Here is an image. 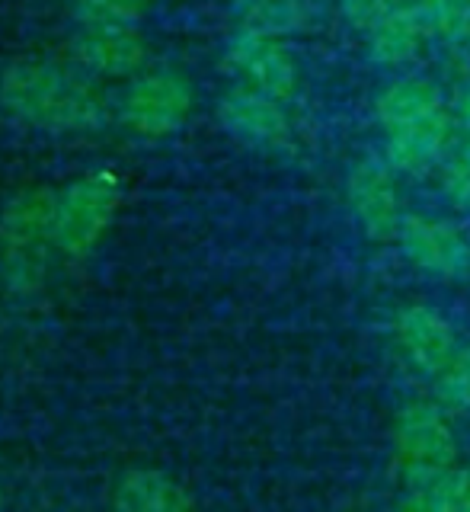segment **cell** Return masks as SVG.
Segmentation results:
<instances>
[{
    "mask_svg": "<svg viewBox=\"0 0 470 512\" xmlns=\"http://www.w3.org/2000/svg\"><path fill=\"white\" fill-rule=\"evenodd\" d=\"M336 4H339V13H343V20L365 36L371 26L384 20L391 10H397L403 0H336Z\"/></svg>",
    "mask_w": 470,
    "mask_h": 512,
    "instance_id": "cell-21",
    "label": "cell"
},
{
    "mask_svg": "<svg viewBox=\"0 0 470 512\" xmlns=\"http://www.w3.org/2000/svg\"><path fill=\"white\" fill-rule=\"evenodd\" d=\"M432 397L451 413L470 410V343H461L448 365L432 378Z\"/></svg>",
    "mask_w": 470,
    "mask_h": 512,
    "instance_id": "cell-18",
    "label": "cell"
},
{
    "mask_svg": "<svg viewBox=\"0 0 470 512\" xmlns=\"http://www.w3.org/2000/svg\"><path fill=\"white\" fill-rule=\"evenodd\" d=\"M151 0H77L80 26H138Z\"/></svg>",
    "mask_w": 470,
    "mask_h": 512,
    "instance_id": "cell-19",
    "label": "cell"
},
{
    "mask_svg": "<svg viewBox=\"0 0 470 512\" xmlns=\"http://www.w3.org/2000/svg\"><path fill=\"white\" fill-rule=\"evenodd\" d=\"M0 103L42 132H93L106 122V103L84 74L52 61H16L0 77Z\"/></svg>",
    "mask_w": 470,
    "mask_h": 512,
    "instance_id": "cell-1",
    "label": "cell"
},
{
    "mask_svg": "<svg viewBox=\"0 0 470 512\" xmlns=\"http://www.w3.org/2000/svg\"><path fill=\"white\" fill-rule=\"evenodd\" d=\"M442 109H448L445 93L439 90V84H432L429 77L419 74H403L391 84H384L375 96V119L381 132H394V128L435 116Z\"/></svg>",
    "mask_w": 470,
    "mask_h": 512,
    "instance_id": "cell-15",
    "label": "cell"
},
{
    "mask_svg": "<svg viewBox=\"0 0 470 512\" xmlns=\"http://www.w3.org/2000/svg\"><path fill=\"white\" fill-rule=\"evenodd\" d=\"M7 506V490H4V480H0V512H4Z\"/></svg>",
    "mask_w": 470,
    "mask_h": 512,
    "instance_id": "cell-24",
    "label": "cell"
},
{
    "mask_svg": "<svg viewBox=\"0 0 470 512\" xmlns=\"http://www.w3.org/2000/svg\"><path fill=\"white\" fill-rule=\"evenodd\" d=\"M346 205L371 240H397L407 218L400 196V173L384 157H362L346 173Z\"/></svg>",
    "mask_w": 470,
    "mask_h": 512,
    "instance_id": "cell-5",
    "label": "cell"
},
{
    "mask_svg": "<svg viewBox=\"0 0 470 512\" xmlns=\"http://www.w3.org/2000/svg\"><path fill=\"white\" fill-rule=\"evenodd\" d=\"M391 464L407 487L458 468V432L439 400H410L391 426Z\"/></svg>",
    "mask_w": 470,
    "mask_h": 512,
    "instance_id": "cell-2",
    "label": "cell"
},
{
    "mask_svg": "<svg viewBox=\"0 0 470 512\" xmlns=\"http://www.w3.org/2000/svg\"><path fill=\"white\" fill-rule=\"evenodd\" d=\"M397 247L407 263L432 279L470 276V234L461 224L435 215H407L400 224Z\"/></svg>",
    "mask_w": 470,
    "mask_h": 512,
    "instance_id": "cell-8",
    "label": "cell"
},
{
    "mask_svg": "<svg viewBox=\"0 0 470 512\" xmlns=\"http://www.w3.org/2000/svg\"><path fill=\"white\" fill-rule=\"evenodd\" d=\"M112 512H192V496L160 468H128L112 487Z\"/></svg>",
    "mask_w": 470,
    "mask_h": 512,
    "instance_id": "cell-14",
    "label": "cell"
},
{
    "mask_svg": "<svg viewBox=\"0 0 470 512\" xmlns=\"http://www.w3.org/2000/svg\"><path fill=\"white\" fill-rule=\"evenodd\" d=\"M461 512H470V468H461Z\"/></svg>",
    "mask_w": 470,
    "mask_h": 512,
    "instance_id": "cell-23",
    "label": "cell"
},
{
    "mask_svg": "<svg viewBox=\"0 0 470 512\" xmlns=\"http://www.w3.org/2000/svg\"><path fill=\"white\" fill-rule=\"evenodd\" d=\"M439 183H442V196L451 205L470 212V138L458 141L445 154V160L439 164Z\"/></svg>",
    "mask_w": 470,
    "mask_h": 512,
    "instance_id": "cell-20",
    "label": "cell"
},
{
    "mask_svg": "<svg viewBox=\"0 0 470 512\" xmlns=\"http://www.w3.org/2000/svg\"><path fill=\"white\" fill-rule=\"evenodd\" d=\"M448 112H451V119H455V128L470 138V84H461L455 90V96H451V103H448Z\"/></svg>",
    "mask_w": 470,
    "mask_h": 512,
    "instance_id": "cell-22",
    "label": "cell"
},
{
    "mask_svg": "<svg viewBox=\"0 0 470 512\" xmlns=\"http://www.w3.org/2000/svg\"><path fill=\"white\" fill-rule=\"evenodd\" d=\"M432 39L448 45L470 39V0H410Z\"/></svg>",
    "mask_w": 470,
    "mask_h": 512,
    "instance_id": "cell-17",
    "label": "cell"
},
{
    "mask_svg": "<svg viewBox=\"0 0 470 512\" xmlns=\"http://www.w3.org/2000/svg\"><path fill=\"white\" fill-rule=\"evenodd\" d=\"M122 205V189L112 173H87L77 176L58 192L55 212V250L68 260L87 256L116 221Z\"/></svg>",
    "mask_w": 470,
    "mask_h": 512,
    "instance_id": "cell-4",
    "label": "cell"
},
{
    "mask_svg": "<svg viewBox=\"0 0 470 512\" xmlns=\"http://www.w3.org/2000/svg\"><path fill=\"white\" fill-rule=\"evenodd\" d=\"M224 64L234 74L237 87L275 96V100H291L301 84L298 58L279 36L266 32L237 29L228 48H224Z\"/></svg>",
    "mask_w": 470,
    "mask_h": 512,
    "instance_id": "cell-6",
    "label": "cell"
},
{
    "mask_svg": "<svg viewBox=\"0 0 470 512\" xmlns=\"http://www.w3.org/2000/svg\"><path fill=\"white\" fill-rule=\"evenodd\" d=\"M455 132H458L455 119H451L448 109H442L435 116L394 128V132H384L381 157L400 176H419L442 164L445 154L455 148Z\"/></svg>",
    "mask_w": 470,
    "mask_h": 512,
    "instance_id": "cell-11",
    "label": "cell"
},
{
    "mask_svg": "<svg viewBox=\"0 0 470 512\" xmlns=\"http://www.w3.org/2000/svg\"><path fill=\"white\" fill-rule=\"evenodd\" d=\"M55 189H26L20 192L0 215V260L10 285L32 288L48 266V256L55 250Z\"/></svg>",
    "mask_w": 470,
    "mask_h": 512,
    "instance_id": "cell-3",
    "label": "cell"
},
{
    "mask_svg": "<svg viewBox=\"0 0 470 512\" xmlns=\"http://www.w3.org/2000/svg\"><path fill=\"white\" fill-rule=\"evenodd\" d=\"M71 55L77 68L93 77H128L148 58V45L138 26H80Z\"/></svg>",
    "mask_w": 470,
    "mask_h": 512,
    "instance_id": "cell-12",
    "label": "cell"
},
{
    "mask_svg": "<svg viewBox=\"0 0 470 512\" xmlns=\"http://www.w3.org/2000/svg\"><path fill=\"white\" fill-rule=\"evenodd\" d=\"M391 340L400 359L429 381L442 372L461 346L455 324L432 304H403L391 320Z\"/></svg>",
    "mask_w": 470,
    "mask_h": 512,
    "instance_id": "cell-9",
    "label": "cell"
},
{
    "mask_svg": "<svg viewBox=\"0 0 470 512\" xmlns=\"http://www.w3.org/2000/svg\"><path fill=\"white\" fill-rule=\"evenodd\" d=\"M234 16L240 29L266 32V36H291L311 20L307 0H234Z\"/></svg>",
    "mask_w": 470,
    "mask_h": 512,
    "instance_id": "cell-16",
    "label": "cell"
},
{
    "mask_svg": "<svg viewBox=\"0 0 470 512\" xmlns=\"http://www.w3.org/2000/svg\"><path fill=\"white\" fill-rule=\"evenodd\" d=\"M218 122L234 141L256 151L285 148L291 138V119L285 112V103L247 87H234L231 93L221 96Z\"/></svg>",
    "mask_w": 470,
    "mask_h": 512,
    "instance_id": "cell-10",
    "label": "cell"
},
{
    "mask_svg": "<svg viewBox=\"0 0 470 512\" xmlns=\"http://www.w3.org/2000/svg\"><path fill=\"white\" fill-rule=\"evenodd\" d=\"M429 29L419 20L410 0H403L397 10H391L365 32V52L378 68H407L426 48Z\"/></svg>",
    "mask_w": 470,
    "mask_h": 512,
    "instance_id": "cell-13",
    "label": "cell"
},
{
    "mask_svg": "<svg viewBox=\"0 0 470 512\" xmlns=\"http://www.w3.org/2000/svg\"><path fill=\"white\" fill-rule=\"evenodd\" d=\"M192 112V87L176 71H151L135 77L122 96V122L138 138H167L180 132Z\"/></svg>",
    "mask_w": 470,
    "mask_h": 512,
    "instance_id": "cell-7",
    "label": "cell"
}]
</instances>
